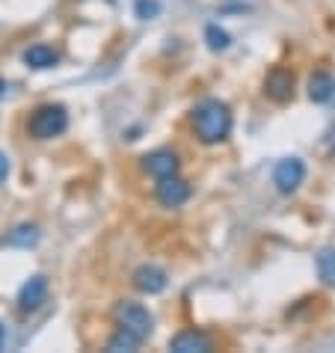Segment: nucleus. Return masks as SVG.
<instances>
[{
    "label": "nucleus",
    "instance_id": "17",
    "mask_svg": "<svg viewBox=\"0 0 335 353\" xmlns=\"http://www.w3.org/2000/svg\"><path fill=\"white\" fill-rule=\"evenodd\" d=\"M157 12H161V3H157V0H136V15L145 18V21L154 18Z\"/></svg>",
    "mask_w": 335,
    "mask_h": 353
},
{
    "label": "nucleus",
    "instance_id": "9",
    "mask_svg": "<svg viewBox=\"0 0 335 353\" xmlns=\"http://www.w3.org/2000/svg\"><path fill=\"white\" fill-rule=\"evenodd\" d=\"M134 285L140 288L143 294H161L166 285H170V279H166V273L161 268H154V264H143V268L134 270Z\"/></svg>",
    "mask_w": 335,
    "mask_h": 353
},
{
    "label": "nucleus",
    "instance_id": "3",
    "mask_svg": "<svg viewBox=\"0 0 335 353\" xmlns=\"http://www.w3.org/2000/svg\"><path fill=\"white\" fill-rule=\"evenodd\" d=\"M116 321H119L122 330L134 332V336H140V339H149L154 330V318L149 315V309L140 306V303H131V300L116 306Z\"/></svg>",
    "mask_w": 335,
    "mask_h": 353
},
{
    "label": "nucleus",
    "instance_id": "20",
    "mask_svg": "<svg viewBox=\"0 0 335 353\" xmlns=\"http://www.w3.org/2000/svg\"><path fill=\"white\" fill-rule=\"evenodd\" d=\"M3 90H6V83H3V77H0V95H3Z\"/></svg>",
    "mask_w": 335,
    "mask_h": 353
},
{
    "label": "nucleus",
    "instance_id": "13",
    "mask_svg": "<svg viewBox=\"0 0 335 353\" xmlns=\"http://www.w3.org/2000/svg\"><path fill=\"white\" fill-rule=\"evenodd\" d=\"M39 243V229L30 223H21V225H15L12 232L6 234V247H21V250H30Z\"/></svg>",
    "mask_w": 335,
    "mask_h": 353
},
{
    "label": "nucleus",
    "instance_id": "8",
    "mask_svg": "<svg viewBox=\"0 0 335 353\" xmlns=\"http://www.w3.org/2000/svg\"><path fill=\"white\" fill-rule=\"evenodd\" d=\"M211 347H214V341L199 330H184L170 341V350L175 353H208Z\"/></svg>",
    "mask_w": 335,
    "mask_h": 353
},
{
    "label": "nucleus",
    "instance_id": "1",
    "mask_svg": "<svg viewBox=\"0 0 335 353\" xmlns=\"http://www.w3.org/2000/svg\"><path fill=\"white\" fill-rule=\"evenodd\" d=\"M193 128L205 145H216V143L229 140V134H232L229 104L220 101V98H205V101H199L193 110Z\"/></svg>",
    "mask_w": 335,
    "mask_h": 353
},
{
    "label": "nucleus",
    "instance_id": "19",
    "mask_svg": "<svg viewBox=\"0 0 335 353\" xmlns=\"http://www.w3.org/2000/svg\"><path fill=\"white\" fill-rule=\"evenodd\" d=\"M3 345H6V327L0 323V350H3Z\"/></svg>",
    "mask_w": 335,
    "mask_h": 353
},
{
    "label": "nucleus",
    "instance_id": "10",
    "mask_svg": "<svg viewBox=\"0 0 335 353\" xmlns=\"http://www.w3.org/2000/svg\"><path fill=\"white\" fill-rule=\"evenodd\" d=\"M48 297V279L45 276H33V279H27L21 291H18V306H21L24 312H33L39 309L45 303Z\"/></svg>",
    "mask_w": 335,
    "mask_h": 353
},
{
    "label": "nucleus",
    "instance_id": "11",
    "mask_svg": "<svg viewBox=\"0 0 335 353\" xmlns=\"http://www.w3.org/2000/svg\"><path fill=\"white\" fill-rule=\"evenodd\" d=\"M332 95H335V77L327 74V72H318V74H312V81H309V98L314 104H327L332 101Z\"/></svg>",
    "mask_w": 335,
    "mask_h": 353
},
{
    "label": "nucleus",
    "instance_id": "18",
    "mask_svg": "<svg viewBox=\"0 0 335 353\" xmlns=\"http://www.w3.org/2000/svg\"><path fill=\"white\" fill-rule=\"evenodd\" d=\"M6 175H9V161H6V154L0 152V181H6Z\"/></svg>",
    "mask_w": 335,
    "mask_h": 353
},
{
    "label": "nucleus",
    "instance_id": "12",
    "mask_svg": "<svg viewBox=\"0 0 335 353\" xmlns=\"http://www.w3.org/2000/svg\"><path fill=\"white\" fill-rule=\"evenodd\" d=\"M57 60H60V54H57L51 45H33L30 51L24 54V63L30 68H54Z\"/></svg>",
    "mask_w": 335,
    "mask_h": 353
},
{
    "label": "nucleus",
    "instance_id": "4",
    "mask_svg": "<svg viewBox=\"0 0 335 353\" xmlns=\"http://www.w3.org/2000/svg\"><path fill=\"white\" fill-rule=\"evenodd\" d=\"M305 179V163L300 158H285L276 163L273 170V184L279 193H294Z\"/></svg>",
    "mask_w": 335,
    "mask_h": 353
},
{
    "label": "nucleus",
    "instance_id": "5",
    "mask_svg": "<svg viewBox=\"0 0 335 353\" xmlns=\"http://www.w3.org/2000/svg\"><path fill=\"white\" fill-rule=\"evenodd\" d=\"M187 199H190V188H187L181 179H175V175L161 179V184H157V202H161L163 208H179Z\"/></svg>",
    "mask_w": 335,
    "mask_h": 353
},
{
    "label": "nucleus",
    "instance_id": "6",
    "mask_svg": "<svg viewBox=\"0 0 335 353\" xmlns=\"http://www.w3.org/2000/svg\"><path fill=\"white\" fill-rule=\"evenodd\" d=\"M264 92H267V98H273V101H291L294 98V74L285 72V68H273V72L267 74V81H264Z\"/></svg>",
    "mask_w": 335,
    "mask_h": 353
},
{
    "label": "nucleus",
    "instance_id": "16",
    "mask_svg": "<svg viewBox=\"0 0 335 353\" xmlns=\"http://www.w3.org/2000/svg\"><path fill=\"white\" fill-rule=\"evenodd\" d=\"M205 39H208V48L211 51H225V48L232 45V36L220 30L216 24H208V30H205Z\"/></svg>",
    "mask_w": 335,
    "mask_h": 353
},
{
    "label": "nucleus",
    "instance_id": "2",
    "mask_svg": "<svg viewBox=\"0 0 335 353\" xmlns=\"http://www.w3.org/2000/svg\"><path fill=\"white\" fill-rule=\"evenodd\" d=\"M68 128V116H65V107L63 104H42L39 110L30 116V131L33 140H54Z\"/></svg>",
    "mask_w": 335,
    "mask_h": 353
},
{
    "label": "nucleus",
    "instance_id": "7",
    "mask_svg": "<svg viewBox=\"0 0 335 353\" xmlns=\"http://www.w3.org/2000/svg\"><path fill=\"white\" fill-rule=\"evenodd\" d=\"M143 166H145V172L154 175V179L161 181V179H170V175L179 172V158H175L172 152H166V149H157L152 154H145Z\"/></svg>",
    "mask_w": 335,
    "mask_h": 353
},
{
    "label": "nucleus",
    "instance_id": "15",
    "mask_svg": "<svg viewBox=\"0 0 335 353\" xmlns=\"http://www.w3.org/2000/svg\"><path fill=\"white\" fill-rule=\"evenodd\" d=\"M140 341H143L140 336H134V332H128V330L119 327V332L110 339V345H107V347H110L113 353L116 350H136V347H140Z\"/></svg>",
    "mask_w": 335,
    "mask_h": 353
},
{
    "label": "nucleus",
    "instance_id": "14",
    "mask_svg": "<svg viewBox=\"0 0 335 353\" xmlns=\"http://www.w3.org/2000/svg\"><path fill=\"white\" fill-rule=\"evenodd\" d=\"M314 264H318V276L327 282V285H335V247L321 250Z\"/></svg>",
    "mask_w": 335,
    "mask_h": 353
}]
</instances>
